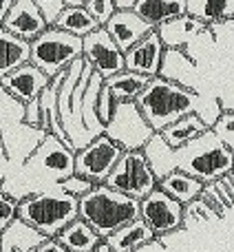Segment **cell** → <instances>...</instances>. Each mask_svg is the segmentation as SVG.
I'll use <instances>...</instances> for the list:
<instances>
[{"instance_id":"1","label":"cell","mask_w":234,"mask_h":252,"mask_svg":"<svg viewBox=\"0 0 234 252\" xmlns=\"http://www.w3.org/2000/svg\"><path fill=\"white\" fill-rule=\"evenodd\" d=\"M135 104L155 133H161L175 120L190 113H195L208 128H212L219 115L223 113L219 97L201 95V93L192 91L183 84L170 82L161 75L148 80L146 89L135 97Z\"/></svg>"},{"instance_id":"2","label":"cell","mask_w":234,"mask_h":252,"mask_svg":"<svg viewBox=\"0 0 234 252\" xmlns=\"http://www.w3.org/2000/svg\"><path fill=\"white\" fill-rule=\"evenodd\" d=\"M75 173V151L66 146L56 135L47 133L44 139L33 148L20 168H9L0 182V190L16 201L33 192L53 188Z\"/></svg>"},{"instance_id":"3","label":"cell","mask_w":234,"mask_h":252,"mask_svg":"<svg viewBox=\"0 0 234 252\" xmlns=\"http://www.w3.org/2000/svg\"><path fill=\"white\" fill-rule=\"evenodd\" d=\"M78 217L84 219L104 241L117 228L139 217V201L113 190L106 184H95L78 199Z\"/></svg>"},{"instance_id":"4","label":"cell","mask_w":234,"mask_h":252,"mask_svg":"<svg viewBox=\"0 0 234 252\" xmlns=\"http://www.w3.org/2000/svg\"><path fill=\"white\" fill-rule=\"evenodd\" d=\"M175 164L179 170L210 184L234 170V153L214 135L212 128H205L192 142L175 148Z\"/></svg>"},{"instance_id":"5","label":"cell","mask_w":234,"mask_h":252,"mask_svg":"<svg viewBox=\"0 0 234 252\" xmlns=\"http://www.w3.org/2000/svg\"><path fill=\"white\" fill-rule=\"evenodd\" d=\"M18 217L47 239H56L62 228L78 217V199L53 186L18 201Z\"/></svg>"},{"instance_id":"6","label":"cell","mask_w":234,"mask_h":252,"mask_svg":"<svg viewBox=\"0 0 234 252\" xmlns=\"http://www.w3.org/2000/svg\"><path fill=\"white\" fill-rule=\"evenodd\" d=\"M42 128L25 122V104L0 87V139L9 159V168H20L33 148L44 139Z\"/></svg>"},{"instance_id":"7","label":"cell","mask_w":234,"mask_h":252,"mask_svg":"<svg viewBox=\"0 0 234 252\" xmlns=\"http://www.w3.org/2000/svg\"><path fill=\"white\" fill-rule=\"evenodd\" d=\"M78 58H82V38L66 33L53 25L29 42V62L38 66L47 78L64 71Z\"/></svg>"},{"instance_id":"8","label":"cell","mask_w":234,"mask_h":252,"mask_svg":"<svg viewBox=\"0 0 234 252\" xmlns=\"http://www.w3.org/2000/svg\"><path fill=\"white\" fill-rule=\"evenodd\" d=\"M104 184L121 195H128L139 201L157 188V177L152 175L142 151H124Z\"/></svg>"},{"instance_id":"9","label":"cell","mask_w":234,"mask_h":252,"mask_svg":"<svg viewBox=\"0 0 234 252\" xmlns=\"http://www.w3.org/2000/svg\"><path fill=\"white\" fill-rule=\"evenodd\" d=\"M152 133L155 130L137 109L135 100L117 102L111 120L104 124V135L113 139L117 146H121V151H142Z\"/></svg>"},{"instance_id":"10","label":"cell","mask_w":234,"mask_h":252,"mask_svg":"<svg viewBox=\"0 0 234 252\" xmlns=\"http://www.w3.org/2000/svg\"><path fill=\"white\" fill-rule=\"evenodd\" d=\"M121 153V146H117L113 139L102 133L93 137L87 146L75 151V173L91 179L93 184H104Z\"/></svg>"},{"instance_id":"11","label":"cell","mask_w":234,"mask_h":252,"mask_svg":"<svg viewBox=\"0 0 234 252\" xmlns=\"http://www.w3.org/2000/svg\"><path fill=\"white\" fill-rule=\"evenodd\" d=\"M139 219L155 232V237L170 235L183 226V204L155 188L139 199Z\"/></svg>"},{"instance_id":"12","label":"cell","mask_w":234,"mask_h":252,"mask_svg":"<svg viewBox=\"0 0 234 252\" xmlns=\"http://www.w3.org/2000/svg\"><path fill=\"white\" fill-rule=\"evenodd\" d=\"M82 58L102 78L124 71V51L113 42L104 27H97L82 38Z\"/></svg>"},{"instance_id":"13","label":"cell","mask_w":234,"mask_h":252,"mask_svg":"<svg viewBox=\"0 0 234 252\" xmlns=\"http://www.w3.org/2000/svg\"><path fill=\"white\" fill-rule=\"evenodd\" d=\"M164 51L166 47L161 42L159 33L152 29L124 51V69L133 71V73H142L146 78H155V75H159Z\"/></svg>"},{"instance_id":"14","label":"cell","mask_w":234,"mask_h":252,"mask_svg":"<svg viewBox=\"0 0 234 252\" xmlns=\"http://www.w3.org/2000/svg\"><path fill=\"white\" fill-rule=\"evenodd\" d=\"M0 27L7 29L9 33L31 42V40L38 38L49 25L42 18L40 9L35 7L33 0H13V4L9 7L7 16H4V20Z\"/></svg>"},{"instance_id":"15","label":"cell","mask_w":234,"mask_h":252,"mask_svg":"<svg viewBox=\"0 0 234 252\" xmlns=\"http://www.w3.org/2000/svg\"><path fill=\"white\" fill-rule=\"evenodd\" d=\"M49 80L51 78H47L38 66H33L31 62H25L18 69H13L11 73H7L4 78H0V87L11 97H16L25 104V102L40 95V91L49 84Z\"/></svg>"},{"instance_id":"16","label":"cell","mask_w":234,"mask_h":252,"mask_svg":"<svg viewBox=\"0 0 234 252\" xmlns=\"http://www.w3.org/2000/svg\"><path fill=\"white\" fill-rule=\"evenodd\" d=\"M102 27L109 31V35L113 38V42L121 51L133 47L148 31H152V27L148 25L146 20H142L133 9H115V13L106 20V25H102Z\"/></svg>"},{"instance_id":"17","label":"cell","mask_w":234,"mask_h":252,"mask_svg":"<svg viewBox=\"0 0 234 252\" xmlns=\"http://www.w3.org/2000/svg\"><path fill=\"white\" fill-rule=\"evenodd\" d=\"M155 31L159 33L166 49H186L197 35L208 31V25H204L201 20L188 16V13H181V16L173 18V20H166Z\"/></svg>"},{"instance_id":"18","label":"cell","mask_w":234,"mask_h":252,"mask_svg":"<svg viewBox=\"0 0 234 252\" xmlns=\"http://www.w3.org/2000/svg\"><path fill=\"white\" fill-rule=\"evenodd\" d=\"M62 78H64V71L56 73L38 95L40 97V128H42L44 133L56 135V137L62 139L66 146H71V139H69V135L64 133V128H62L60 115H58V91H60Z\"/></svg>"},{"instance_id":"19","label":"cell","mask_w":234,"mask_h":252,"mask_svg":"<svg viewBox=\"0 0 234 252\" xmlns=\"http://www.w3.org/2000/svg\"><path fill=\"white\" fill-rule=\"evenodd\" d=\"M155 239H157L155 232L137 217V219H133V221H128L126 226L117 228L113 235L106 237L104 244L109 246L111 252H137V250H142L144 246L152 244Z\"/></svg>"},{"instance_id":"20","label":"cell","mask_w":234,"mask_h":252,"mask_svg":"<svg viewBox=\"0 0 234 252\" xmlns=\"http://www.w3.org/2000/svg\"><path fill=\"white\" fill-rule=\"evenodd\" d=\"M47 237L16 217L2 232H0V252H31Z\"/></svg>"},{"instance_id":"21","label":"cell","mask_w":234,"mask_h":252,"mask_svg":"<svg viewBox=\"0 0 234 252\" xmlns=\"http://www.w3.org/2000/svg\"><path fill=\"white\" fill-rule=\"evenodd\" d=\"M204 186L205 184L201 182V179L192 177V175L183 173V170H179V168H175L173 173H168L166 177H161L159 182H157L159 190H164L168 197H173L175 201H179V204H183V206L199 199Z\"/></svg>"},{"instance_id":"22","label":"cell","mask_w":234,"mask_h":252,"mask_svg":"<svg viewBox=\"0 0 234 252\" xmlns=\"http://www.w3.org/2000/svg\"><path fill=\"white\" fill-rule=\"evenodd\" d=\"M133 11L142 20H146L152 29H157L166 20L186 13V0H135Z\"/></svg>"},{"instance_id":"23","label":"cell","mask_w":234,"mask_h":252,"mask_svg":"<svg viewBox=\"0 0 234 252\" xmlns=\"http://www.w3.org/2000/svg\"><path fill=\"white\" fill-rule=\"evenodd\" d=\"M56 239L69 252H93L102 241L100 235L80 217H75L71 223H66Z\"/></svg>"},{"instance_id":"24","label":"cell","mask_w":234,"mask_h":252,"mask_svg":"<svg viewBox=\"0 0 234 252\" xmlns=\"http://www.w3.org/2000/svg\"><path fill=\"white\" fill-rule=\"evenodd\" d=\"M142 153L146 157L148 166H150L152 175L157 177V182L177 168V164H175V148L168 146V142L161 137V133H152V137L144 144Z\"/></svg>"},{"instance_id":"25","label":"cell","mask_w":234,"mask_h":252,"mask_svg":"<svg viewBox=\"0 0 234 252\" xmlns=\"http://www.w3.org/2000/svg\"><path fill=\"white\" fill-rule=\"evenodd\" d=\"M186 13L204 25H221L234 20V0H186Z\"/></svg>"},{"instance_id":"26","label":"cell","mask_w":234,"mask_h":252,"mask_svg":"<svg viewBox=\"0 0 234 252\" xmlns=\"http://www.w3.org/2000/svg\"><path fill=\"white\" fill-rule=\"evenodd\" d=\"M29 62V42L0 27V78Z\"/></svg>"},{"instance_id":"27","label":"cell","mask_w":234,"mask_h":252,"mask_svg":"<svg viewBox=\"0 0 234 252\" xmlns=\"http://www.w3.org/2000/svg\"><path fill=\"white\" fill-rule=\"evenodd\" d=\"M192 73H195V64H192V60L188 58V53L183 51V49H166L164 60H161V66H159L161 78L192 89L190 87ZM192 91H195V89H192Z\"/></svg>"},{"instance_id":"28","label":"cell","mask_w":234,"mask_h":252,"mask_svg":"<svg viewBox=\"0 0 234 252\" xmlns=\"http://www.w3.org/2000/svg\"><path fill=\"white\" fill-rule=\"evenodd\" d=\"M102 84H104V78L93 71L87 89L82 93V124L91 137H97V135L104 133V124L97 118V95H100Z\"/></svg>"},{"instance_id":"29","label":"cell","mask_w":234,"mask_h":252,"mask_svg":"<svg viewBox=\"0 0 234 252\" xmlns=\"http://www.w3.org/2000/svg\"><path fill=\"white\" fill-rule=\"evenodd\" d=\"M146 75L142 73H133V71H119V73L111 75V78H104V87L111 91V95L115 97L117 102H126V100H135L139 93L146 89L148 84Z\"/></svg>"},{"instance_id":"30","label":"cell","mask_w":234,"mask_h":252,"mask_svg":"<svg viewBox=\"0 0 234 252\" xmlns=\"http://www.w3.org/2000/svg\"><path fill=\"white\" fill-rule=\"evenodd\" d=\"M53 27H58V29L66 31V33H71V35L84 38L87 33H91L93 29H97V27H102V25L82 7V4H75V7H69V4H66L64 11H62L60 16H58V20L53 22Z\"/></svg>"},{"instance_id":"31","label":"cell","mask_w":234,"mask_h":252,"mask_svg":"<svg viewBox=\"0 0 234 252\" xmlns=\"http://www.w3.org/2000/svg\"><path fill=\"white\" fill-rule=\"evenodd\" d=\"M208 128L195 113L190 115H183V118L175 120L173 124H168L164 130H161V137L168 142V146L173 148H181L183 144L192 142L195 137H199L204 130Z\"/></svg>"},{"instance_id":"32","label":"cell","mask_w":234,"mask_h":252,"mask_svg":"<svg viewBox=\"0 0 234 252\" xmlns=\"http://www.w3.org/2000/svg\"><path fill=\"white\" fill-rule=\"evenodd\" d=\"M214 135L234 153V111H223L212 126Z\"/></svg>"},{"instance_id":"33","label":"cell","mask_w":234,"mask_h":252,"mask_svg":"<svg viewBox=\"0 0 234 252\" xmlns=\"http://www.w3.org/2000/svg\"><path fill=\"white\" fill-rule=\"evenodd\" d=\"M58 186L62 188L64 192H69L71 197H75V199H80L82 195H87L88 190H91L95 184L91 182V179H87V177H82V175H78V173H73V175H69L66 179H62Z\"/></svg>"},{"instance_id":"34","label":"cell","mask_w":234,"mask_h":252,"mask_svg":"<svg viewBox=\"0 0 234 252\" xmlns=\"http://www.w3.org/2000/svg\"><path fill=\"white\" fill-rule=\"evenodd\" d=\"M82 7L87 9V11L91 13L97 22H100V25H106V20L113 16L115 9H117L115 0H84Z\"/></svg>"},{"instance_id":"35","label":"cell","mask_w":234,"mask_h":252,"mask_svg":"<svg viewBox=\"0 0 234 252\" xmlns=\"http://www.w3.org/2000/svg\"><path fill=\"white\" fill-rule=\"evenodd\" d=\"M18 217V201L0 190V232Z\"/></svg>"},{"instance_id":"36","label":"cell","mask_w":234,"mask_h":252,"mask_svg":"<svg viewBox=\"0 0 234 252\" xmlns=\"http://www.w3.org/2000/svg\"><path fill=\"white\" fill-rule=\"evenodd\" d=\"M33 2H35V7L40 9V13H42V18L47 20L49 27L58 20V16H60L66 7L64 0H33Z\"/></svg>"},{"instance_id":"37","label":"cell","mask_w":234,"mask_h":252,"mask_svg":"<svg viewBox=\"0 0 234 252\" xmlns=\"http://www.w3.org/2000/svg\"><path fill=\"white\" fill-rule=\"evenodd\" d=\"M115 104H117V100L111 95L109 89L102 84L100 95H97V118H100L102 124H106L111 120V115H113V111H115Z\"/></svg>"},{"instance_id":"38","label":"cell","mask_w":234,"mask_h":252,"mask_svg":"<svg viewBox=\"0 0 234 252\" xmlns=\"http://www.w3.org/2000/svg\"><path fill=\"white\" fill-rule=\"evenodd\" d=\"M25 122L33 128H40V97L25 102Z\"/></svg>"},{"instance_id":"39","label":"cell","mask_w":234,"mask_h":252,"mask_svg":"<svg viewBox=\"0 0 234 252\" xmlns=\"http://www.w3.org/2000/svg\"><path fill=\"white\" fill-rule=\"evenodd\" d=\"M31 252H69L58 239H44L40 246H35Z\"/></svg>"},{"instance_id":"40","label":"cell","mask_w":234,"mask_h":252,"mask_svg":"<svg viewBox=\"0 0 234 252\" xmlns=\"http://www.w3.org/2000/svg\"><path fill=\"white\" fill-rule=\"evenodd\" d=\"M7 170H9V159H7V153H4L2 139H0V182H2V177L7 175Z\"/></svg>"},{"instance_id":"41","label":"cell","mask_w":234,"mask_h":252,"mask_svg":"<svg viewBox=\"0 0 234 252\" xmlns=\"http://www.w3.org/2000/svg\"><path fill=\"white\" fill-rule=\"evenodd\" d=\"M11 4H13V0H0V25H2V20H4V16H7Z\"/></svg>"},{"instance_id":"42","label":"cell","mask_w":234,"mask_h":252,"mask_svg":"<svg viewBox=\"0 0 234 252\" xmlns=\"http://www.w3.org/2000/svg\"><path fill=\"white\" fill-rule=\"evenodd\" d=\"M135 0H115V7L117 9H133Z\"/></svg>"},{"instance_id":"43","label":"cell","mask_w":234,"mask_h":252,"mask_svg":"<svg viewBox=\"0 0 234 252\" xmlns=\"http://www.w3.org/2000/svg\"><path fill=\"white\" fill-rule=\"evenodd\" d=\"M69 7H75V4H84V0H64Z\"/></svg>"}]
</instances>
